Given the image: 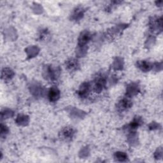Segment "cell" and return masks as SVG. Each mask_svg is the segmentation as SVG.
I'll list each match as a JSON object with an SVG mask.
<instances>
[{"instance_id": "obj_1", "label": "cell", "mask_w": 163, "mask_h": 163, "mask_svg": "<svg viewBox=\"0 0 163 163\" xmlns=\"http://www.w3.org/2000/svg\"><path fill=\"white\" fill-rule=\"evenodd\" d=\"M74 133V131L72 128L66 127L62 129L60 133V136L63 139L69 140V139H71L73 138Z\"/></svg>"}, {"instance_id": "obj_2", "label": "cell", "mask_w": 163, "mask_h": 163, "mask_svg": "<svg viewBox=\"0 0 163 163\" xmlns=\"http://www.w3.org/2000/svg\"><path fill=\"white\" fill-rule=\"evenodd\" d=\"M60 96V92L59 89L56 87H52L50 89L49 92V98L52 102H55Z\"/></svg>"}, {"instance_id": "obj_3", "label": "cell", "mask_w": 163, "mask_h": 163, "mask_svg": "<svg viewBox=\"0 0 163 163\" xmlns=\"http://www.w3.org/2000/svg\"><path fill=\"white\" fill-rule=\"evenodd\" d=\"M89 89H90V85L88 83H83L79 89L78 93L79 95L81 98H85L87 97L89 94Z\"/></svg>"}, {"instance_id": "obj_4", "label": "cell", "mask_w": 163, "mask_h": 163, "mask_svg": "<svg viewBox=\"0 0 163 163\" xmlns=\"http://www.w3.org/2000/svg\"><path fill=\"white\" fill-rule=\"evenodd\" d=\"M79 65L78 63V61L74 59H71L66 62V68L69 69L71 71H74L77 69V68H79Z\"/></svg>"}, {"instance_id": "obj_5", "label": "cell", "mask_w": 163, "mask_h": 163, "mask_svg": "<svg viewBox=\"0 0 163 163\" xmlns=\"http://www.w3.org/2000/svg\"><path fill=\"white\" fill-rule=\"evenodd\" d=\"M105 85V80L103 78H99L97 80L94 85V91L97 92H100L103 89Z\"/></svg>"}, {"instance_id": "obj_6", "label": "cell", "mask_w": 163, "mask_h": 163, "mask_svg": "<svg viewBox=\"0 0 163 163\" xmlns=\"http://www.w3.org/2000/svg\"><path fill=\"white\" fill-rule=\"evenodd\" d=\"M90 39V35L88 32H83L81 34L80 38H79V45L80 46H83L86 44Z\"/></svg>"}, {"instance_id": "obj_7", "label": "cell", "mask_w": 163, "mask_h": 163, "mask_svg": "<svg viewBox=\"0 0 163 163\" xmlns=\"http://www.w3.org/2000/svg\"><path fill=\"white\" fill-rule=\"evenodd\" d=\"M131 105H132V103L129 99H124L120 102L119 104V108L120 110H124L130 108Z\"/></svg>"}, {"instance_id": "obj_8", "label": "cell", "mask_w": 163, "mask_h": 163, "mask_svg": "<svg viewBox=\"0 0 163 163\" xmlns=\"http://www.w3.org/2000/svg\"><path fill=\"white\" fill-rule=\"evenodd\" d=\"M138 67L140 68L143 72H148L152 68V65L150 63H148L145 61H143L141 62H138Z\"/></svg>"}, {"instance_id": "obj_9", "label": "cell", "mask_w": 163, "mask_h": 163, "mask_svg": "<svg viewBox=\"0 0 163 163\" xmlns=\"http://www.w3.org/2000/svg\"><path fill=\"white\" fill-rule=\"evenodd\" d=\"M13 76V72L9 68H5L2 71V79L5 80L11 79Z\"/></svg>"}, {"instance_id": "obj_10", "label": "cell", "mask_w": 163, "mask_h": 163, "mask_svg": "<svg viewBox=\"0 0 163 163\" xmlns=\"http://www.w3.org/2000/svg\"><path fill=\"white\" fill-rule=\"evenodd\" d=\"M115 157L119 161H124L127 159V156L124 152H116Z\"/></svg>"}, {"instance_id": "obj_11", "label": "cell", "mask_w": 163, "mask_h": 163, "mask_svg": "<svg viewBox=\"0 0 163 163\" xmlns=\"http://www.w3.org/2000/svg\"><path fill=\"white\" fill-rule=\"evenodd\" d=\"M8 131V129L6 128V126H3V124L2 125V131H1V134H2V136L4 134V133H6V132Z\"/></svg>"}]
</instances>
